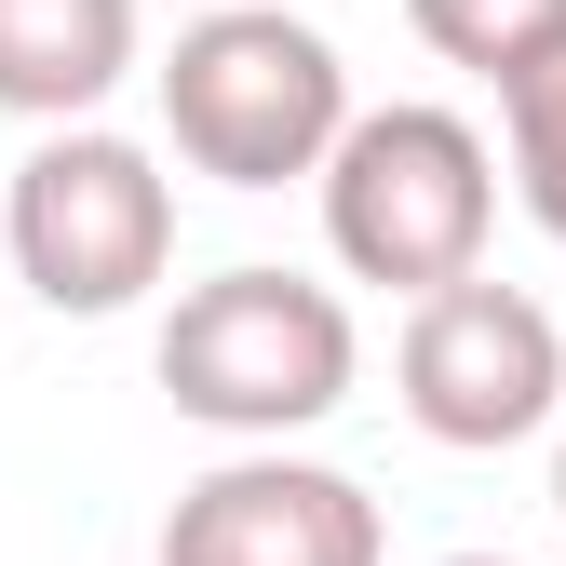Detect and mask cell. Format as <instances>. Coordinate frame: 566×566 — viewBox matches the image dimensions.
<instances>
[{
  "instance_id": "6da1fadb",
  "label": "cell",
  "mask_w": 566,
  "mask_h": 566,
  "mask_svg": "<svg viewBox=\"0 0 566 566\" xmlns=\"http://www.w3.org/2000/svg\"><path fill=\"white\" fill-rule=\"evenodd\" d=\"M163 405L189 418V432H217V446H297L324 432V418L350 405V378H365V337H350V297L311 270H217V283H189V297L163 311Z\"/></svg>"
},
{
  "instance_id": "7a4b0ae2",
  "label": "cell",
  "mask_w": 566,
  "mask_h": 566,
  "mask_svg": "<svg viewBox=\"0 0 566 566\" xmlns=\"http://www.w3.org/2000/svg\"><path fill=\"white\" fill-rule=\"evenodd\" d=\"M163 82V135L189 176L217 189H324L337 135L365 122L350 108V67L311 14H283V0H217V14H189L176 54L149 67Z\"/></svg>"
},
{
  "instance_id": "3957f363",
  "label": "cell",
  "mask_w": 566,
  "mask_h": 566,
  "mask_svg": "<svg viewBox=\"0 0 566 566\" xmlns=\"http://www.w3.org/2000/svg\"><path fill=\"white\" fill-rule=\"evenodd\" d=\"M485 230H500V149L432 108V95H391L337 135L324 163V256L350 283H391V297H446V283L485 270Z\"/></svg>"
},
{
  "instance_id": "277c9868",
  "label": "cell",
  "mask_w": 566,
  "mask_h": 566,
  "mask_svg": "<svg viewBox=\"0 0 566 566\" xmlns=\"http://www.w3.org/2000/svg\"><path fill=\"white\" fill-rule=\"evenodd\" d=\"M0 256H14V283L41 311L108 324V311H135L176 270V176L135 135H108V122L41 135L14 163V202H0Z\"/></svg>"
},
{
  "instance_id": "5b68a950",
  "label": "cell",
  "mask_w": 566,
  "mask_h": 566,
  "mask_svg": "<svg viewBox=\"0 0 566 566\" xmlns=\"http://www.w3.org/2000/svg\"><path fill=\"white\" fill-rule=\"evenodd\" d=\"M391 391L432 446L459 459H500V446H539L566 432V324L526 297V283H446L418 297L405 337H391Z\"/></svg>"
},
{
  "instance_id": "8992f818",
  "label": "cell",
  "mask_w": 566,
  "mask_h": 566,
  "mask_svg": "<svg viewBox=\"0 0 566 566\" xmlns=\"http://www.w3.org/2000/svg\"><path fill=\"white\" fill-rule=\"evenodd\" d=\"M163 566H391V526L350 472H324L297 446H230L217 472L176 485Z\"/></svg>"
},
{
  "instance_id": "52a82bcc",
  "label": "cell",
  "mask_w": 566,
  "mask_h": 566,
  "mask_svg": "<svg viewBox=\"0 0 566 566\" xmlns=\"http://www.w3.org/2000/svg\"><path fill=\"white\" fill-rule=\"evenodd\" d=\"M135 54H149L135 0H0V108L41 135H82L135 82Z\"/></svg>"
},
{
  "instance_id": "ba28073f",
  "label": "cell",
  "mask_w": 566,
  "mask_h": 566,
  "mask_svg": "<svg viewBox=\"0 0 566 566\" xmlns=\"http://www.w3.org/2000/svg\"><path fill=\"white\" fill-rule=\"evenodd\" d=\"M405 28L432 41L446 67H472L485 95H513L526 67L566 54V0H405Z\"/></svg>"
},
{
  "instance_id": "9c48e42d",
  "label": "cell",
  "mask_w": 566,
  "mask_h": 566,
  "mask_svg": "<svg viewBox=\"0 0 566 566\" xmlns=\"http://www.w3.org/2000/svg\"><path fill=\"white\" fill-rule=\"evenodd\" d=\"M500 149H513V202L566 243V54L526 67V82L500 95Z\"/></svg>"
},
{
  "instance_id": "30bf717a",
  "label": "cell",
  "mask_w": 566,
  "mask_h": 566,
  "mask_svg": "<svg viewBox=\"0 0 566 566\" xmlns=\"http://www.w3.org/2000/svg\"><path fill=\"white\" fill-rule=\"evenodd\" d=\"M553 513H566V432H553Z\"/></svg>"
},
{
  "instance_id": "8fae6325",
  "label": "cell",
  "mask_w": 566,
  "mask_h": 566,
  "mask_svg": "<svg viewBox=\"0 0 566 566\" xmlns=\"http://www.w3.org/2000/svg\"><path fill=\"white\" fill-rule=\"evenodd\" d=\"M432 566H513V553H432Z\"/></svg>"
}]
</instances>
